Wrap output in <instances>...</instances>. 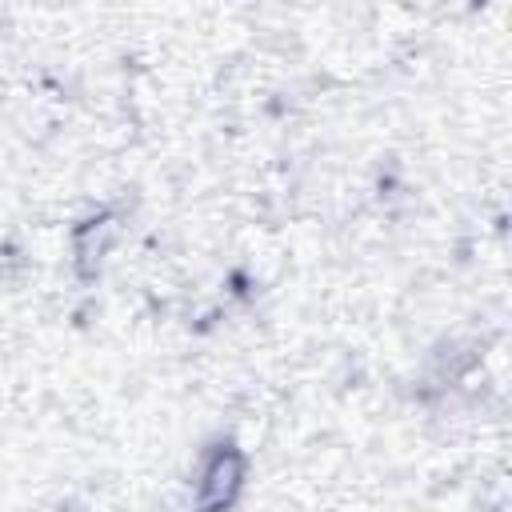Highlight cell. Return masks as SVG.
<instances>
[{
    "label": "cell",
    "instance_id": "cell-1",
    "mask_svg": "<svg viewBox=\"0 0 512 512\" xmlns=\"http://www.w3.org/2000/svg\"><path fill=\"white\" fill-rule=\"evenodd\" d=\"M236 480H240V460L232 452H220L208 472H204V484H200V504L212 512L220 504H228V496L236 492Z\"/></svg>",
    "mask_w": 512,
    "mask_h": 512
}]
</instances>
